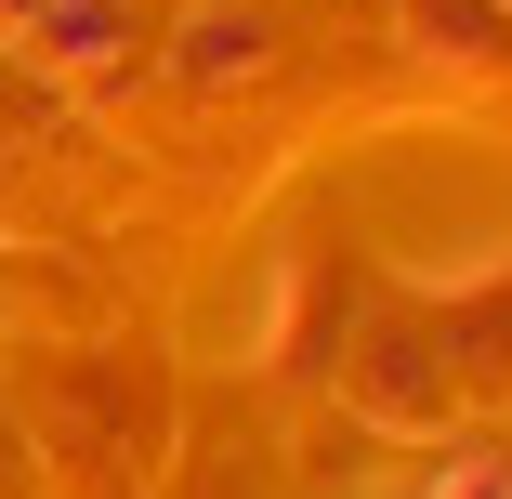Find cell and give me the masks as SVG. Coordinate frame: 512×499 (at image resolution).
Masks as SVG:
<instances>
[{
	"mask_svg": "<svg viewBox=\"0 0 512 499\" xmlns=\"http://www.w3.org/2000/svg\"><path fill=\"white\" fill-rule=\"evenodd\" d=\"M27 40H40L53 66H119V53H132V0H53Z\"/></svg>",
	"mask_w": 512,
	"mask_h": 499,
	"instance_id": "cell-1",
	"label": "cell"
},
{
	"mask_svg": "<svg viewBox=\"0 0 512 499\" xmlns=\"http://www.w3.org/2000/svg\"><path fill=\"white\" fill-rule=\"evenodd\" d=\"M421 27H434V53H499V14H486V0H421Z\"/></svg>",
	"mask_w": 512,
	"mask_h": 499,
	"instance_id": "cell-2",
	"label": "cell"
},
{
	"mask_svg": "<svg viewBox=\"0 0 512 499\" xmlns=\"http://www.w3.org/2000/svg\"><path fill=\"white\" fill-rule=\"evenodd\" d=\"M434 499H512V447H460L434 473Z\"/></svg>",
	"mask_w": 512,
	"mask_h": 499,
	"instance_id": "cell-3",
	"label": "cell"
},
{
	"mask_svg": "<svg viewBox=\"0 0 512 499\" xmlns=\"http://www.w3.org/2000/svg\"><path fill=\"white\" fill-rule=\"evenodd\" d=\"M250 53H263V40H250L237 14H211V27H197V40H184V66H197V79H224V66H250Z\"/></svg>",
	"mask_w": 512,
	"mask_h": 499,
	"instance_id": "cell-4",
	"label": "cell"
}]
</instances>
